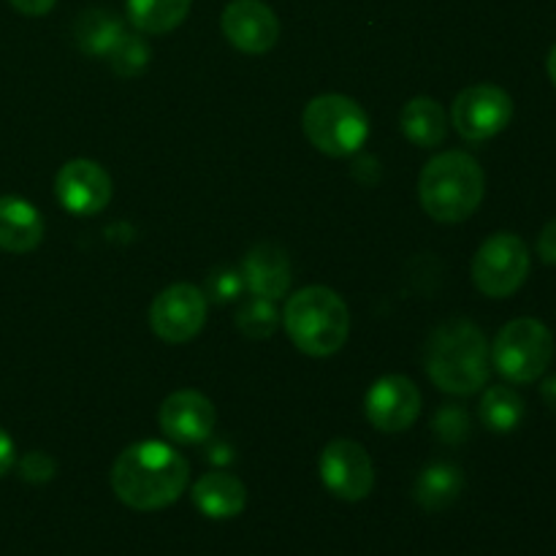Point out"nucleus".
Returning <instances> with one entry per match:
<instances>
[{"label": "nucleus", "instance_id": "16", "mask_svg": "<svg viewBox=\"0 0 556 556\" xmlns=\"http://www.w3.org/2000/svg\"><path fill=\"white\" fill-rule=\"evenodd\" d=\"M193 505L206 516V519H237L248 505V489L231 472H206L193 483Z\"/></svg>", "mask_w": 556, "mask_h": 556}, {"label": "nucleus", "instance_id": "11", "mask_svg": "<svg viewBox=\"0 0 556 556\" xmlns=\"http://www.w3.org/2000/svg\"><path fill=\"white\" fill-rule=\"evenodd\" d=\"M421 391L405 375H386L369 386L364 396L367 421L378 432H407L421 416Z\"/></svg>", "mask_w": 556, "mask_h": 556}, {"label": "nucleus", "instance_id": "28", "mask_svg": "<svg viewBox=\"0 0 556 556\" xmlns=\"http://www.w3.org/2000/svg\"><path fill=\"white\" fill-rule=\"evenodd\" d=\"M538 255H541L543 264L556 266V220L548 223L538 237Z\"/></svg>", "mask_w": 556, "mask_h": 556}, {"label": "nucleus", "instance_id": "21", "mask_svg": "<svg viewBox=\"0 0 556 556\" xmlns=\"http://www.w3.org/2000/svg\"><path fill=\"white\" fill-rule=\"evenodd\" d=\"M125 33L123 22L112 14V11L103 9H87L85 14H79L74 25V36L79 49H85L92 58H106L109 49L114 47L119 36Z\"/></svg>", "mask_w": 556, "mask_h": 556}, {"label": "nucleus", "instance_id": "19", "mask_svg": "<svg viewBox=\"0 0 556 556\" xmlns=\"http://www.w3.org/2000/svg\"><path fill=\"white\" fill-rule=\"evenodd\" d=\"M462 489H465V476L456 465L448 462H434V465L424 467L421 476L416 481V500L421 508L427 510H445L459 500Z\"/></svg>", "mask_w": 556, "mask_h": 556}, {"label": "nucleus", "instance_id": "13", "mask_svg": "<svg viewBox=\"0 0 556 556\" xmlns=\"http://www.w3.org/2000/svg\"><path fill=\"white\" fill-rule=\"evenodd\" d=\"M223 36L244 54H266L280 38V20L264 0H231L220 16Z\"/></svg>", "mask_w": 556, "mask_h": 556}, {"label": "nucleus", "instance_id": "18", "mask_svg": "<svg viewBox=\"0 0 556 556\" xmlns=\"http://www.w3.org/2000/svg\"><path fill=\"white\" fill-rule=\"evenodd\" d=\"M400 125L402 134L416 147H424V150L440 147L448 136V114L429 96H418L407 101L400 114Z\"/></svg>", "mask_w": 556, "mask_h": 556}, {"label": "nucleus", "instance_id": "8", "mask_svg": "<svg viewBox=\"0 0 556 556\" xmlns=\"http://www.w3.org/2000/svg\"><path fill=\"white\" fill-rule=\"evenodd\" d=\"M510 117H514V98L497 85L467 87L451 106V123L456 134L470 144H481L503 134Z\"/></svg>", "mask_w": 556, "mask_h": 556}, {"label": "nucleus", "instance_id": "6", "mask_svg": "<svg viewBox=\"0 0 556 556\" xmlns=\"http://www.w3.org/2000/svg\"><path fill=\"white\" fill-rule=\"evenodd\" d=\"M489 351L494 369L508 383H535L552 364L554 337L538 318H516L500 329Z\"/></svg>", "mask_w": 556, "mask_h": 556}, {"label": "nucleus", "instance_id": "2", "mask_svg": "<svg viewBox=\"0 0 556 556\" xmlns=\"http://www.w3.org/2000/svg\"><path fill=\"white\" fill-rule=\"evenodd\" d=\"M427 375L440 391L454 396L476 394L492 372L489 340L472 320L454 318L440 324L427 340Z\"/></svg>", "mask_w": 556, "mask_h": 556}, {"label": "nucleus", "instance_id": "25", "mask_svg": "<svg viewBox=\"0 0 556 556\" xmlns=\"http://www.w3.org/2000/svg\"><path fill=\"white\" fill-rule=\"evenodd\" d=\"M434 429H438L443 443H462L470 432V418L462 407H443L434 418Z\"/></svg>", "mask_w": 556, "mask_h": 556}, {"label": "nucleus", "instance_id": "12", "mask_svg": "<svg viewBox=\"0 0 556 556\" xmlns=\"http://www.w3.org/2000/svg\"><path fill=\"white\" fill-rule=\"evenodd\" d=\"M54 195H58L60 206L71 215H98L112 201V177L101 163L76 157V161L65 163L54 177Z\"/></svg>", "mask_w": 556, "mask_h": 556}, {"label": "nucleus", "instance_id": "17", "mask_svg": "<svg viewBox=\"0 0 556 556\" xmlns=\"http://www.w3.org/2000/svg\"><path fill=\"white\" fill-rule=\"evenodd\" d=\"M43 239V217L20 195H0V250L30 253Z\"/></svg>", "mask_w": 556, "mask_h": 556}, {"label": "nucleus", "instance_id": "5", "mask_svg": "<svg viewBox=\"0 0 556 556\" xmlns=\"http://www.w3.org/2000/svg\"><path fill=\"white\" fill-rule=\"evenodd\" d=\"M302 128L309 144L324 155L345 157L362 150L369 139V117L353 98L326 92L304 106Z\"/></svg>", "mask_w": 556, "mask_h": 556}, {"label": "nucleus", "instance_id": "30", "mask_svg": "<svg viewBox=\"0 0 556 556\" xmlns=\"http://www.w3.org/2000/svg\"><path fill=\"white\" fill-rule=\"evenodd\" d=\"M16 465V448H14V440L9 438L5 429H0V478L5 472H11V467Z\"/></svg>", "mask_w": 556, "mask_h": 556}, {"label": "nucleus", "instance_id": "32", "mask_svg": "<svg viewBox=\"0 0 556 556\" xmlns=\"http://www.w3.org/2000/svg\"><path fill=\"white\" fill-rule=\"evenodd\" d=\"M546 71H548V76H552V81H554V87H556V43L552 47V52H548Z\"/></svg>", "mask_w": 556, "mask_h": 556}, {"label": "nucleus", "instance_id": "7", "mask_svg": "<svg viewBox=\"0 0 556 556\" xmlns=\"http://www.w3.org/2000/svg\"><path fill=\"white\" fill-rule=\"evenodd\" d=\"M530 250L525 239L510 231L492 233L472 258V282L489 299H505L525 286L530 275Z\"/></svg>", "mask_w": 556, "mask_h": 556}, {"label": "nucleus", "instance_id": "14", "mask_svg": "<svg viewBox=\"0 0 556 556\" xmlns=\"http://www.w3.org/2000/svg\"><path fill=\"white\" fill-rule=\"evenodd\" d=\"M157 421H161L163 434H166L172 443L199 445L212 438L217 416L215 405H212L204 394L182 389L174 391V394H168L166 400H163Z\"/></svg>", "mask_w": 556, "mask_h": 556}, {"label": "nucleus", "instance_id": "24", "mask_svg": "<svg viewBox=\"0 0 556 556\" xmlns=\"http://www.w3.org/2000/svg\"><path fill=\"white\" fill-rule=\"evenodd\" d=\"M106 58H109V65H112L114 74L130 79V76H139L141 71L150 65L152 49H150V43L139 36V33H123V36L114 41V47L109 49Z\"/></svg>", "mask_w": 556, "mask_h": 556}, {"label": "nucleus", "instance_id": "10", "mask_svg": "<svg viewBox=\"0 0 556 556\" xmlns=\"http://www.w3.org/2000/svg\"><path fill=\"white\" fill-rule=\"evenodd\" d=\"M318 472L324 486L345 503H358L369 497L375 486V467L367 448L356 440H331L318 459Z\"/></svg>", "mask_w": 556, "mask_h": 556}, {"label": "nucleus", "instance_id": "29", "mask_svg": "<svg viewBox=\"0 0 556 556\" xmlns=\"http://www.w3.org/2000/svg\"><path fill=\"white\" fill-rule=\"evenodd\" d=\"M9 3L25 16H43L54 9L58 0H9Z\"/></svg>", "mask_w": 556, "mask_h": 556}, {"label": "nucleus", "instance_id": "4", "mask_svg": "<svg viewBox=\"0 0 556 556\" xmlns=\"http://www.w3.org/2000/svg\"><path fill=\"white\" fill-rule=\"evenodd\" d=\"M280 320L293 345L315 358L334 356L351 334L345 299L326 286H307L293 293Z\"/></svg>", "mask_w": 556, "mask_h": 556}, {"label": "nucleus", "instance_id": "1", "mask_svg": "<svg viewBox=\"0 0 556 556\" xmlns=\"http://www.w3.org/2000/svg\"><path fill=\"white\" fill-rule=\"evenodd\" d=\"M188 483V459L161 440L128 445L112 467V489L119 503L144 514L177 503Z\"/></svg>", "mask_w": 556, "mask_h": 556}, {"label": "nucleus", "instance_id": "15", "mask_svg": "<svg viewBox=\"0 0 556 556\" xmlns=\"http://www.w3.org/2000/svg\"><path fill=\"white\" fill-rule=\"evenodd\" d=\"M244 286L253 291V296H264L277 302L291 288V261L286 250L271 242H261L250 248L242 264Z\"/></svg>", "mask_w": 556, "mask_h": 556}, {"label": "nucleus", "instance_id": "26", "mask_svg": "<svg viewBox=\"0 0 556 556\" xmlns=\"http://www.w3.org/2000/svg\"><path fill=\"white\" fill-rule=\"evenodd\" d=\"M244 277L233 269H220L210 277V299H215L217 304L233 302V299L242 293Z\"/></svg>", "mask_w": 556, "mask_h": 556}, {"label": "nucleus", "instance_id": "22", "mask_svg": "<svg viewBox=\"0 0 556 556\" xmlns=\"http://www.w3.org/2000/svg\"><path fill=\"white\" fill-rule=\"evenodd\" d=\"M478 416L489 432H516L525 421V400L510 386H492L478 405Z\"/></svg>", "mask_w": 556, "mask_h": 556}, {"label": "nucleus", "instance_id": "20", "mask_svg": "<svg viewBox=\"0 0 556 556\" xmlns=\"http://www.w3.org/2000/svg\"><path fill=\"white\" fill-rule=\"evenodd\" d=\"M193 0H125L130 25L144 36H163L172 33L190 14Z\"/></svg>", "mask_w": 556, "mask_h": 556}, {"label": "nucleus", "instance_id": "23", "mask_svg": "<svg viewBox=\"0 0 556 556\" xmlns=\"http://www.w3.org/2000/svg\"><path fill=\"white\" fill-rule=\"evenodd\" d=\"M277 324H280V313H277L271 299L253 296L248 299V302L239 304L237 329L242 331L248 340H266V337L275 334Z\"/></svg>", "mask_w": 556, "mask_h": 556}, {"label": "nucleus", "instance_id": "9", "mask_svg": "<svg viewBox=\"0 0 556 556\" xmlns=\"http://www.w3.org/2000/svg\"><path fill=\"white\" fill-rule=\"evenodd\" d=\"M206 324V293L190 282L163 288L150 304V326L168 345H185Z\"/></svg>", "mask_w": 556, "mask_h": 556}, {"label": "nucleus", "instance_id": "31", "mask_svg": "<svg viewBox=\"0 0 556 556\" xmlns=\"http://www.w3.org/2000/svg\"><path fill=\"white\" fill-rule=\"evenodd\" d=\"M541 396H543V402H546V405L556 413V375H552V378L543 380Z\"/></svg>", "mask_w": 556, "mask_h": 556}, {"label": "nucleus", "instance_id": "27", "mask_svg": "<svg viewBox=\"0 0 556 556\" xmlns=\"http://www.w3.org/2000/svg\"><path fill=\"white\" fill-rule=\"evenodd\" d=\"M20 476L30 483H47L54 478V459L52 456L33 451V454L20 459Z\"/></svg>", "mask_w": 556, "mask_h": 556}, {"label": "nucleus", "instance_id": "3", "mask_svg": "<svg viewBox=\"0 0 556 556\" xmlns=\"http://www.w3.org/2000/svg\"><path fill=\"white\" fill-rule=\"evenodd\" d=\"M486 193L481 163L462 150L434 155L418 179L424 212L438 223H462L476 215Z\"/></svg>", "mask_w": 556, "mask_h": 556}]
</instances>
